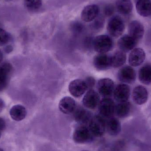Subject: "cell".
Instances as JSON below:
<instances>
[{
	"label": "cell",
	"instance_id": "1",
	"mask_svg": "<svg viewBox=\"0 0 151 151\" xmlns=\"http://www.w3.org/2000/svg\"><path fill=\"white\" fill-rule=\"evenodd\" d=\"M113 47V41L109 35H102L93 39V48L98 53H106Z\"/></svg>",
	"mask_w": 151,
	"mask_h": 151
},
{
	"label": "cell",
	"instance_id": "2",
	"mask_svg": "<svg viewBox=\"0 0 151 151\" xmlns=\"http://www.w3.org/2000/svg\"><path fill=\"white\" fill-rule=\"evenodd\" d=\"M125 25L124 21L121 17L114 16L108 21L107 30L111 37L118 38L124 32Z\"/></svg>",
	"mask_w": 151,
	"mask_h": 151
},
{
	"label": "cell",
	"instance_id": "3",
	"mask_svg": "<svg viewBox=\"0 0 151 151\" xmlns=\"http://www.w3.org/2000/svg\"><path fill=\"white\" fill-rule=\"evenodd\" d=\"M88 128L94 137H101L106 130V121L101 115H95L90 121Z\"/></svg>",
	"mask_w": 151,
	"mask_h": 151
},
{
	"label": "cell",
	"instance_id": "4",
	"mask_svg": "<svg viewBox=\"0 0 151 151\" xmlns=\"http://www.w3.org/2000/svg\"><path fill=\"white\" fill-rule=\"evenodd\" d=\"M94 136L86 125H79L73 134V140L77 144H85L93 141Z\"/></svg>",
	"mask_w": 151,
	"mask_h": 151
},
{
	"label": "cell",
	"instance_id": "5",
	"mask_svg": "<svg viewBox=\"0 0 151 151\" xmlns=\"http://www.w3.org/2000/svg\"><path fill=\"white\" fill-rule=\"evenodd\" d=\"M115 105L110 97H105L100 100L98 106L99 114L104 119H110L115 114Z\"/></svg>",
	"mask_w": 151,
	"mask_h": 151
},
{
	"label": "cell",
	"instance_id": "6",
	"mask_svg": "<svg viewBox=\"0 0 151 151\" xmlns=\"http://www.w3.org/2000/svg\"><path fill=\"white\" fill-rule=\"evenodd\" d=\"M97 88L99 95L105 97H110L113 94L115 88L114 83L108 78L99 79L97 83Z\"/></svg>",
	"mask_w": 151,
	"mask_h": 151
},
{
	"label": "cell",
	"instance_id": "7",
	"mask_svg": "<svg viewBox=\"0 0 151 151\" xmlns=\"http://www.w3.org/2000/svg\"><path fill=\"white\" fill-rule=\"evenodd\" d=\"M93 64L97 70H106L111 67V55L106 53H99L94 58Z\"/></svg>",
	"mask_w": 151,
	"mask_h": 151
},
{
	"label": "cell",
	"instance_id": "8",
	"mask_svg": "<svg viewBox=\"0 0 151 151\" xmlns=\"http://www.w3.org/2000/svg\"><path fill=\"white\" fill-rule=\"evenodd\" d=\"M100 95L93 89L88 90L83 99V104L88 109H96L98 106L100 102Z\"/></svg>",
	"mask_w": 151,
	"mask_h": 151
},
{
	"label": "cell",
	"instance_id": "9",
	"mask_svg": "<svg viewBox=\"0 0 151 151\" xmlns=\"http://www.w3.org/2000/svg\"><path fill=\"white\" fill-rule=\"evenodd\" d=\"M117 76L118 80L123 83L131 84L135 81L136 73L131 66L126 65L120 69Z\"/></svg>",
	"mask_w": 151,
	"mask_h": 151
},
{
	"label": "cell",
	"instance_id": "10",
	"mask_svg": "<svg viewBox=\"0 0 151 151\" xmlns=\"http://www.w3.org/2000/svg\"><path fill=\"white\" fill-rule=\"evenodd\" d=\"M114 99L119 103L127 102L130 95V88L127 84L121 83L115 87L113 93Z\"/></svg>",
	"mask_w": 151,
	"mask_h": 151
},
{
	"label": "cell",
	"instance_id": "11",
	"mask_svg": "<svg viewBox=\"0 0 151 151\" xmlns=\"http://www.w3.org/2000/svg\"><path fill=\"white\" fill-rule=\"evenodd\" d=\"M88 90L84 80L75 79L72 81L69 85V91L72 96L76 98L82 96Z\"/></svg>",
	"mask_w": 151,
	"mask_h": 151
},
{
	"label": "cell",
	"instance_id": "12",
	"mask_svg": "<svg viewBox=\"0 0 151 151\" xmlns=\"http://www.w3.org/2000/svg\"><path fill=\"white\" fill-rule=\"evenodd\" d=\"M146 57L145 51L140 48H136L130 52L129 57V63L130 66L137 67L144 62Z\"/></svg>",
	"mask_w": 151,
	"mask_h": 151
},
{
	"label": "cell",
	"instance_id": "13",
	"mask_svg": "<svg viewBox=\"0 0 151 151\" xmlns=\"http://www.w3.org/2000/svg\"><path fill=\"white\" fill-rule=\"evenodd\" d=\"M137 41L129 35H126L119 39L118 46L120 50L126 53L135 48L137 45Z\"/></svg>",
	"mask_w": 151,
	"mask_h": 151
},
{
	"label": "cell",
	"instance_id": "14",
	"mask_svg": "<svg viewBox=\"0 0 151 151\" xmlns=\"http://www.w3.org/2000/svg\"><path fill=\"white\" fill-rule=\"evenodd\" d=\"M99 12V7L96 4L87 5L82 11L81 14L82 19L86 22H91L97 17Z\"/></svg>",
	"mask_w": 151,
	"mask_h": 151
},
{
	"label": "cell",
	"instance_id": "15",
	"mask_svg": "<svg viewBox=\"0 0 151 151\" xmlns=\"http://www.w3.org/2000/svg\"><path fill=\"white\" fill-rule=\"evenodd\" d=\"M132 99L137 104L142 105L146 103L148 100V94L147 89L142 85L135 87L132 92Z\"/></svg>",
	"mask_w": 151,
	"mask_h": 151
},
{
	"label": "cell",
	"instance_id": "16",
	"mask_svg": "<svg viewBox=\"0 0 151 151\" xmlns=\"http://www.w3.org/2000/svg\"><path fill=\"white\" fill-rule=\"evenodd\" d=\"M73 113L74 119L79 125L88 124L92 117L90 112L81 106L76 107Z\"/></svg>",
	"mask_w": 151,
	"mask_h": 151
},
{
	"label": "cell",
	"instance_id": "17",
	"mask_svg": "<svg viewBox=\"0 0 151 151\" xmlns=\"http://www.w3.org/2000/svg\"><path fill=\"white\" fill-rule=\"evenodd\" d=\"M58 107L60 111L64 114H70L75 111L76 103L73 98L65 96L60 100Z\"/></svg>",
	"mask_w": 151,
	"mask_h": 151
},
{
	"label": "cell",
	"instance_id": "18",
	"mask_svg": "<svg viewBox=\"0 0 151 151\" xmlns=\"http://www.w3.org/2000/svg\"><path fill=\"white\" fill-rule=\"evenodd\" d=\"M12 70V65L9 63L0 65V91L4 89L7 86Z\"/></svg>",
	"mask_w": 151,
	"mask_h": 151
},
{
	"label": "cell",
	"instance_id": "19",
	"mask_svg": "<svg viewBox=\"0 0 151 151\" xmlns=\"http://www.w3.org/2000/svg\"><path fill=\"white\" fill-rule=\"evenodd\" d=\"M128 32L129 35L138 40L143 36L144 27L142 23L137 20H134L129 25Z\"/></svg>",
	"mask_w": 151,
	"mask_h": 151
},
{
	"label": "cell",
	"instance_id": "20",
	"mask_svg": "<svg viewBox=\"0 0 151 151\" xmlns=\"http://www.w3.org/2000/svg\"><path fill=\"white\" fill-rule=\"evenodd\" d=\"M106 130L110 135H118L121 131V125L119 120L113 117L108 119L106 121Z\"/></svg>",
	"mask_w": 151,
	"mask_h": 151
},
{
	"label": "cell",
	"instance_id": "21",
	"mask_svg": "<svg viewBox=\"0 0 151 151\" xmlns=\"http://www.w3.org/2000/svg\"><path fill=\"white\" fill-rule=\"evenodd\" d=\"M10 115L12 119L16 121H21L26 117L27 114L26 109L21 105H16L10 110Z\"/></svg>",
	"mask_w": 151,
	"mask_h": 151
},
{
	"label": "cell",
	"instance_id": "22",
	"mask_svg": "<svg viewBox=\"0 0 151 151\" xmlns=\"http://www.w3.org/2000/svg\"><path fill=\"white\" fill-rule=\"evenodd\" d=\"M138 78L143 84H151V64H145L140 68L138 73Z\"/></svg>",
	"mask_w": 151,
	"mask_h": 151
},
{
	"label": "cell",
	"instance_id": "23",
	"mask_svg": "<svg viewBox=\"0 0 151 151\" xmlns=\"http://www.w3.org/2000/svg\"><path fill=\"white\" fill-rule=\"evenodd\" d=\"M136 9L139 15L147 17L151 15V0H139L136 2Z\"/></svg>",
	"mask_w": 151,
	"mask_h": 151
},
{
	"label": "cell",
	"instance_id": "24",
	"mask_svg": "<svg viewBox=\"0 0 151 151\" xmlns=\"http://www.w3.org/2000/svg\"><path fill=\"white\" fill-rule=\"evenodd\" d=\"M131 108V104L128 101L119 103L115 106V114L119 118H126L130 114Z\"/></svg>",
	"mask_w": 151,
	"mask_h": 151
},
{
	"label": "cell",
	"instance_id": "25",
	"mask_svg": "<svg viewBox=\"0 0 151 151\" xmlns=\"http://www.w3.org/2000/svg\"><path fill=\"white\" fill-rule=\"evenodd\" d=\"M127 61L126 53L121 50L115 51L111 55V67L119 68L124 65Z\"/></svg>",
	"mask_w": 151,
	"mask_h": 151
},
{
	"label": "cell",
	"instance_id": "26",
	"mask_svg": "<svg viewBox=\"0 0 151 151\" xmlns=\"http://www.w3.org/2000/svg\"><path fill=\"white\" fill-rule=\"evenodd\" d=\"M116 8L120 13L127 15L132 12L133 4L130 0H117Z\"/></svg>",
	"mask_w": 151,
	"mask_h": 151
},
{
	"label": "cell",
	"instance_id": "27",
	"mask_svg": "<svg viewBox=\"0 0 151 151\" xmlns=\"http://www.w3.org/2000/svg\"><path fill=\"white\" fill-rule=\"evenodd\" d=\"M25 5L28 10L35 11L40 9L42 5V0H25Z\"/></svg>",
	"mask_w": 151,
	"mask_h": 151
},
{
	"label": "cell",
	"instance_id": "28",
	"mask_svg": "<svg viewBox=\"0 0 151 151\" xmlns=\"http://www.w3.org/2000/svg\"><path fill=\"white\" fill-rule=\"evenodd\" d=\"M10 40V36L6 31L0 28V46L7 44Z\"/></svg>",
	"mask_w": 151,
	"mask_h": 151
},
{
	"label": "cell",
	"instance_id": "29",
	"mask_svg": "<svg viewBox=\"0 0 151 151\" xmlns=\"http://www.w3.org/2000/svg\"><path fill=\"white\" fill-rule=\"evenodd\" d=\"M87 85L88 90L91 89H93V88L96 85V81L95 78L91 76H88L86 77L84 80Z\"/></svg>",
	"mask_w": 151,
	"mask_h": 151
},
{
	"label": "cell",
	"instance_id": "30",
	"mask_svg": "<svg viewBox=\"0 0 151 151\" xmlns=\"http://www.w3.org/2000/svg\"><path fill=\"white\" fill-rule=\"evenodd\" d=\"M95 21L92 25V28L96 31H99L101 30L104 26V19L102 18H99L95 19Z\"/></svg>",
	"mask_w": 151,
	"mask_h": 151
},
{
	"label": "cell",
	"instance_id": "31",
	"mask_svg": "<svg viewBox=\"0 0 151 151\" xmlns=\"http://www.w3.org/2000/svg\"><path fill=\"white\" fill-rule=\"evenodd\" d=\"M83 26L82 25V24L77 22L74 23L72 26L73 31L76 33H79L81 32L83 30Z\"/></svg>",
	"mask_w": 151,
	"mask_h": 151
},
{
	"label": "cell",
	"instance_id": "32",
	"mask_svg": "<svg viewBox=\"0 0 151 151\" xmlns=\"http://www.w3.org/2000/svg\"><path fill=\"white\" fill-rule=\"evenodd\" d=\"M114 11V8L112 4H108L106 5L104 10L105 15L106 16H110L113 14Z\"/></svg>",
	"mask_w": 151,
	"mask_h": 151
},
{
	"label": "cell",
	"instance_id": "33",
	"mask_svg": "<svg viewBox=\"0 0 151 151\" xmlns=\"http://www.w3.org/2000/svg\"><path fill=\"white\" fill-rule=\"evenodd\" d=\"M98 151H117L115 148L109 145L103 146L99 149Z\"/></svg>",
	"mask_w": 151,
	"mask_h": 151
},
{
	"label": "cell",
	"instance_id": "34",
	"mask_svg": "<svg viewBox=\"0 0 151 151\" xmlns=\"http://www.w3.org/2000/svg\"><path fill=\"white\" fill-rule=\"evenodd\" d=\"M6 127V123L5 121L2 118H0V131L1 132L4 130Z\"/></svg>",
	"mask_w": 151,
	"mask_h": 151
},
{
	"label": "cell",
	"instance_id": "35",
	"mask_svg": "<svg viewBox=\"0 0 151 151\" xmlns=\"http://www.w3.org/2000/svg\"><path fill=\"white\" fill-rule=\"evenodd\" d=\"M4 106V102L2 99L0 98V112L3 110Z\"/></svg>",
	"mask_w": 151,
	"mask_h": 151
},
{
	"label": "cell",
	"instance_id": "36",
	"mask_svg": "<svg viewBox=\"0 0 151 151\" xmlns=\"http://www.w3.org/2000/svg\"><path fill=\"white\" fill-rule=\"evenodd\" d=\"M13 48L11 46H8L6 47L5 49V51L6 53H9L12 51Z\"/></svg>",
	"mask_w": 151,
	"mask_h": 151
},
{
	"label": "cell",
	"instance_id": "37",
	"mask_svg": "<svg viewBox=\"0 0 151 151\" xmlns=\"http://www.w3.org/2000/svg\"><path fill=\"white\" fill-rule=\"evenodd\" d=\"M3 55L2 52L0 50V63H1L2 61L3 60Z\"/></svg>",
	"mask_w": 151,
	"mask_h": 151
},
{
	"label": "cell",
	"instance_id": "38",
	"mask_svg": "<svg viewBox=\"0 0 151 151\" xmlns=\"http://www.w3.org/2000/svg\"><path fill=\"white\" fill-rule=\"evenodd\" d=\"M0 151H4L3 150H2V149H1L0 148Z\"/></svg>",
	"mask_w": 151,
	"mask_h": 151
},
{
	"label": "cell",
	"instance_id": "39",
	"mask_svg": "<svg viewBox=\"0 0 151 151\" xmlns=\"http://www.w3.org/2000/svg\"><path fill=\"white\" fill-rule=\"evenodd\" d=\"M135 1L137 2V1H139V0H135Z\"/></svg>",
	"mask_w": 151,
	"mask_h": 151
},
{
	"label": "cell",
	"instance_id": "40",
	"mask_svg": "<svg viewBox=\"0 0 151 151\" xmlns=\"http://www.w3.org/2000/svg\"><path fill=\"white\" fill-rule=\"evenodd\" d=\"M1 131H0V137H1Z\"/></svg>",
	"mask_w": 151,
	"mask_h": 151
},
{
	"label": "cell",
	"instance_id": "41",
	"mask_svg": "<svg viewBox=\"0 0 151 151\" xmlns=\"http://www.w3.org/2000/svg\"><path fill=\"white\" fill-rule=\"evenodd\" d=\"M88 151V150H83V151Z\"/></svg>",
	"mask_w": 151,
	"mask_h": 151
}]
</instances>
